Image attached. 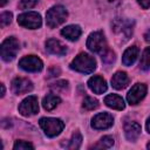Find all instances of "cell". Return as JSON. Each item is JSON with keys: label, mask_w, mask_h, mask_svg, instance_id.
Wrapping results in <instances>:
<instances>
[{"label": "cell", "mask_w": 150, "mask_h": 150, "mask_svg": "<svg viewBox=\"0 0 150 150\" xmlns=\"http://www.w3.org/2000/svg\"><path fill=\"white\" fill-rule=\"evenodd\" d=\"M139 67L143 70H149L150 69V47H148L143 52L141 61H139Z\"/></svg>", "instance_id": "603a6c76"}, {"label": "cell", "mask_w": 150, "mask_h": 150, "mask_svg": "<svg viewBox=\"0 0 150 150\" xmlns=\"http://www.w3.org/2000/svg\"><path fill=\"white\" fill-rule=\"evenodd\" d=\"M41 129L45 131V134L48 137H55L57 136L64 128V123L59 118L53 117H42L39 121Z\"/></svg>", "instance_id": "277c9868"}, {"label": "cell", "mask_w": 150, "mask_h": 150, "mask_svg": "<svg viewBox=\"0 0 150 150\" xmlns=\"http://www.w3.org/2000/svg\"><path fill=\"white\" fill-rule=\"evenodd\" d=\"M146 130L148 132H150V117L146 120Z\"/></svg>", "instance_id": "1f68e13d"}, {"label": "cell", "mask_w": 150, "mask_h": 150, "mask_svg": "<svg viewBox=\"0 0 150 150\" xmlns=\"http://www.w3.org/2000/svg\"><path fill=\"white\" fill-rule=\"evenodd\" d=\"M18 23L25 28H29V29H36L41 27L42 20H41V15L36 12H27V13H22L18 16Z\"/></svg>", "instance_id": "52a82bcc"}, {"label": "cell", "mask_w": 150, "mask_h": 150, "mask_svg": "<svg viewBox=\"0 0 150 150\" xmlns=\"http://www.w3.org/2000/svg\"><path fill=\"white\" fill-rule=\"evenodd\" d=\"M87 47L90 52L100 54L101 56L104 55L109 49L107 46V41L104 38V34L102 32H94L88 36L87 40Z\"/></svg>", "instance_id": "7a4b0ae2"}, {"label": "cell", "mask_w": 150, "mask_h": 150, "mask_svg": "<svg viewBox=\"0 0 150 150\" xmlns=\"http://www.w3.org/2000/svg\"><path fill=\"white\" fill-rule=\"evenodd\" d=\"M6 2H7V0H1V1H0V6L4 7V6L6 5Z\"/></svg>", "instance_id": "836d02e7"}, {"label": "cell", "mask_w": 150, "mask_h": 150, "mask_svg": "<svg viewBox=\"0 0 150 150\" xmlns=\"http://www.w3.org/2000/svg\"><path fill=\"white\" fill-rule=\"evenodd\" d=\"M68 88V82L67 81H59L56 83H54L52 86V89L56 90V91H60V90H64Z\"/></svg>", "instance_id": "83f0119b"}, {"label": "cell", "mask_w": 150, "mask_h": 150, "mask_svg": "<svg viewBox=\"0 0 150 150\" xmlns=\"http://www.w3.org/2000/svg\"><path fill=\"white\" fill-rule=\"evenodd\" d=\"M129 84V76L124 71H117L111 77V86L115 89H123Z\"/></svg>", "instance_id": "2e32d148"}, {"label": "cell", "mask_w": 150, "mask_h": 150, "mask_svg": "<svg viewBox=\"0 0 150 150\" xmlns=\"http://www.w3.org/2000/svg\"><path fill=\"white\" fill-rule=\"evenodd\" d=\"M114 145V138L111 136H103L98 143H96L95 145H93L94 149H109Z\"/></svg>", "instance_id": "7402d4cb"}, {"label": "cell", "mask_w": 150, "mask_h": 150, "mask_svg": "<svg viewBox=\"0 0 150 150\" xmlns=\"http://www.w3.org/2000/svg\"><path fill=\"white\" fill-rule=\"evenodd\" d=\"M111 27H112V32L117 36L123 39V41H128L134 30V21L118 18L112 21Z\"/></svg>", "instance_id": "5b68a950"}, {"label": "cell", "mask_w": 150, "mask_h": 150, "mask_svg": "<svg viewBox=\"0 0 150 150\" xmlns=\"http://www.w3.org/2000/svg\"><path fill=\"white\" fill-rule=\"evenodd\" d=\"M83 108L87 109V110H93V109H96L98 107V101L94 97H86L83 100Z\"/></svg>", "instance_id": "cb8c5ba5"}, {"label": "cell", "mask_w": 150, "mask_h": 150, "mask_svg": "<svg viewBox=\"0 0 150 150\" xmlns=\"http://www.w3.org/2000/svg\"><path fill=\"white\" fill-rule=\"evenodd\" d=\"M112 123H114V118L109 112H100L95 115L91 120V127L97 130L108 129L112 125Z\"/></svg>", "instance_id": "30bf717a"}, {"label": "cell", "mask_w": 150, "mask_h": 150, "mask_svg": "<svg viewBox=\"0 0 150 150\" xmlns=\"http://www.w3.org/2000/svg\"><path fill=\"white\" fill-rule=\"evenodd\" d=\"M81 143H82V136H81V134L79 131H76V132L73 134L71 138L66 144H62V145L64 148H67V149H79Z\"/></svg>", "instance_id": "44dd1931"}, {"label": "cell", "mask_w": 150, "mask_h": 150, "mask_svg": "<svg viewBox=\"0 0 150 150\" xmlns=\"http://www.w3.org/2000/svg\"><path fill=\"white\" fill-rule=\"evenodd\" d=\"M124 134L128 141H136L141 135V125L137 122H128L124 124Z\"/></svg>", "instance_id": "9a60e30c"}, {"label": "cell", "mask_w": 150, "mask_h": 150, "mask_svg": "<svg viewBox=\"0 0 150 150\" xmlns=\"http://www.w3.org/2000/svg\"><path fill=\"white\" fill-rule=\"evenodd\" d=\"M19 67L26 71H30V73H36V71H40L43 67V63L42 61L35 56V55H28V56H25L22 57L20 61H19Z\"/></svg>", "instance_id": "ba28073f"}, {"label": "cell", "mask_w": 150, "mask_h": 150, "mask_svg": "<svg viewBox=\"0 0 150 150\" xmlns=\"http://www.w3.org/2000/svg\"><path fill=\"white\" fill-rule=\"evenodd\" d=\"M19 48H20L19 42L15 38L9 36L6 40H4L2 43H1V48H0L2 60L6 61V62H9L13 59H15V56L19 52Z\"/></svg>", "instance_id": "8992f818"}, {"label": "cell", "mask_w": 150, "mask_h": 150, "mask_svg": "<svg viewBox=\"0 0 150 150\" xmlns=\"http://www.w3.org/2000/svg\"><path fill=\"white\" fill-rule=\"evenodd\" d=\"M67 16H68V12L63 6H61V5L53 6L50 9H48V12L46 14L47 26L49 28H55V27L60 26L61 23H63L66 21Z\"/></svg>", "instance_id": "3957f363"}, {"label": "cell", "mask_w": 150, "mask_h": 150, "mask_svg": "<svg viewBox=\"0 0 150 150\" xmlns=\"http://www.w3.org/2000/svg\"><path fill=\"white\" fill-rule=\"evenodd\" d=\"M39 111V103L35 96L26 97L19 105V112L22 116H33Z\"/></svg>", "instance_id": "9c48e42d"}, {"label": "cell", "mask_w": 150, "mask_h": 150, "mask_svg": "<svg viewBox=\"0 0 150 150\" xmlns=\"http://www.w3.org/2000/svg\"><path fill=\"white\" fill-rule=\"evenodd\" d=\"M14 150H25V149H34V146L28 143V142H25V141H16L13 145Z\"/></svg>", "instance_id": "d4e9b609"}, {"label": "cell", "mask_w": 150, "mask_h": 150, "mask_svg": "<svg viewBox=\"0 0 150 150\" xmlns=\"http://www.w3.org/2000/svg\"><path fill=\"white\" fill-rule=\"evenodd\" d=\"M144 39H145V41L150 42V29L145 32V34H144Z\"/></svg>", "instance_id": "f546056e"}, {"label": "cell", "mask_w": 150, "mask_h": 150, "mask_svg": "<svg viewBox=\"0 0 150 150\" xmlns=\"http://www.w3.org/2000/svg\"><path fill=\"white\" fill-rule=\"evenodd\" d=\"M38 1L39 0H21L19 4V7L22 9H28V8L34 7L38 4Z\"/></svg>", "instance_id": "4316f807"}, {"label": "cell", "mask_w": 150, "mask_h": 150, "mask_svg": "<svg viewBox=\"0 0 150 150\" xmlns=\"http://www.w3.org/2000/svg\"><path fill=\"white\" fill-rule=\"evenodd\" d=\"M33 89V83L25 77H16L12 81V90L16 95L29 93Z\"/></svg>", "instance_id": "7c38bea8"}, {"label": "cell", "mask_w": 150, "mask_h": 150, "mask_svg": "<svg viewBox=\"0 0 150 150\" xmlns=\"http://www.w3.org/2000/svg\"><path fill=\"white\" fill-rule=\"evenodd\" d=\"M104 103L109 107V108H112V109H116V110H123L125 104H124V101L121 96L116 95V94H110L108 96L104 97Z\"/></svg>", "instance_id": "e0dca14e"}, {"label": "cell", "mask_w": 150, "mask_h": 150, "mask_svg": "<svg viewBox=\"0 0 150 150\" xmlns=\"http://www.w3.org/2000/svg\"><path fill=\"white\" fill-rule=\"evenodd\" d=\"M12 21V13L11 12H4L0 15V25L1 27H5L7 25H9Z\"/></svg>", "instance_id": "484cf974"}, {"label": "cell", "mask_w": 150, "mask_h": 150, "mask_svg": "<svg viewBox=\"0 0 150 150\" xmlns=\"http://www.w3.org/2000/svg\"><path fill=\"white\" fill-rule=\"evenodd\" d=\"M81 33H82V30H81L80 26H77V25L67 26V27H64V28L61 30V34H62L66 39H68V40H70V41L77 40V39L80 38Z\"/></svg>", "instance_id": "ac0fdd59"}, {"label": "cell", "mask_w": 150, "mask_h": 150, "mask_svg": "<svg viewBox=\"0 0 150 150\" xmlns=\"http://www.w3.org/2000/svg\"><path fill=\"white\" fill-rule=\"evenodd\" d=\"M4 95H5V86L1 84V96H4Z\"/></svg>", "instance_id": "d6a6232c"}, {"label": "cell", "mask_w": 150, "mask_h": 150, "mask_svg": "<svg viewBox=\"0 0 150 150\" xmlns=\"http://www.w3.org/2000/svg\"><path fill=\"white\" fill-rule=\"evenodd\" d=\"M70 68L83 73V74H90L96 68V61L93 56H90L87 53H80L70 63Z\"/></svg>", "instance_id": "6da1fadb"}, {"label": "cell", "mask_w": 150, "mask_h": 150, "mask_svg": "<svg viewBox=\"0 0 150 150\" xmlns=\"http://www.w3.org/2000/svg\"><path fill=\"white\" fill-rule=\"evenodd\" d=\"M88 87H89L90 90L94 91L95 94H103V93L107 90V88H108L105 80H104L103 77L98 76V75H95V76H93V77L89 79V81H88Z\"/></svg>", "instance_id": "4fadbf2b"}, {"label": "cell", "mask_w": 150, "mask_h": 150, "mask_svg": "<svg viewBox=\"0 0 150 150\" xmlns=\"http://www.w3.org/2000/svg\"><path fill=\"white\" fill-rule=\"evenodd\" d=\"M61 102L60 97L56 96V95H53V94H48L47 96L43 97L42 100V105L46 110H53L54 108H56V105Z\"/></svg>", "instance_id": "ffe728a7"}, {"label": "cell", "mask_w": 150, "mask_h": 150, "mask_svg": "<svg viewBox=\"0 0 150 150\" xmlns=\"http://www.w3.org/2000/svg\"><path fill=\"white\" fill-rule=\"evenodd\" d=\"M137 1H138V4H139L144 9H146V8L150 7V0H137Z\"/></svg>", "instance_id": "f1b7e54d"}, {"label": "cell", "mask_w": 150, "mask_h": 150, "mask_svg": "<svg viewBox=\"0 0 150 150\" xmlns=\"http://www.w3.org/2000/svg\"><path fill=\"white\" fill-rule=\"evenodd\" d=\"M138 47L137 46H131L129 47L124 53H123V56H122V62L123 64L125 66H131L134 64V62L136 61L137 56H138Z\"/></svg>", "instance_id": "d6986e66"}, {"label": "cell", "mask_w": 150, "mask_h": 150, "mask_svg": "<svg viewBox=\"0 0 150 150\" xmlns=\"http://www.w3.org/2000/svg\"><path fill=\"white\" fill-rule=\"evenodd\" d=\"M46 49L49 53H52L54 55H60V56H62V55H64L67 53L66 46L62 42H60L59 40H56V39H49V40H47V42H46Z\"/></svg>", "instance_id": "5bb4252c"}, {"label": "cell", "mask_w": 150, "mask_h": 150, "mask_svg": "<svg viewBox=\"0 0 150 150\" xmlns=\"http://www.w3.org/2000/svg\"><path fill=\"white\" fill-rule=\"evenodd\" d=\"M146 94V86L143 83H136L131 89L129 90L127 95V100L130 104H137Z\"/></svg>", "instance_id": "8fae6325"}, {"label": "cell", "mask_w": 150, "mask_h": 150, "mask_svg": "<svg viewBox=\"0 0 150 150\" xmlns=\"http://www.w3.org/2000/svg\"><path fill=\"white\" fill-rule=\"evenodd\" d=\"M120 1L121 0H107V2L110 5H117V4H120Z\"/></svg>", "instance_id": "4dcf8cb0"}, {"label": "cell", "mask_w": 150, "mask_h": 150, "mask_svg": "<svg viewBox=\"0 0 150 150\" xmlns=\"http://www.w3.org/2000/svg\"><path fill=\"white\" fill-rule=\"evenodd\" d=\"M146 148H148V149H150V143H148V145H146Z\"/></svg>", "instance_id": "e575fe53"}]
</instances>
